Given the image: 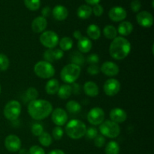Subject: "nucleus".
<instances>
[{
  "instance_id": "obj_8",
  "label": "nucleus",
  "mask_w": 154,
  "mask_h": 154,
  "mask_svg": "<svg viewBox=\"0 0 154 154\" xmlns=\"http://www.w3.org/2000/svg\"><path fill=\"white\" fill-rule=\"evenodd\" d=\"M39 40L42 45L48 49L55 48L60 42L58 35L55 32L51 30L43 32L40 35Z\"/></svg>"
},
{
  "instance_id": "obj_34",
  "label": "nucleus",
  "mask_w": 154,
  "mask_h": 154,
  "mask_svg": "<svg viewBox=\"0 0 154 154\" xmlns=\"http://www.w3.org/2000/svg\"><path fill=\"white\" fill-rule=\"evenodd\" d=\"M26 96L31 101L35 100V99H37L38 96V92L35 87H29L26 91Z\"/></svg>"
},
{
  "instance_id": "obj_18",
  "label": "nucleus",
  "mask_w": 154,
  "mask_h": 154,
  "mask_svg": "<svg viewBox=\"0 0 154 154\" xmlns=\"http://www.w3.org/2000/svg\"><path fill=\"white\" fill-rule=\"evenodd\" d=\"M52 14L57 20L63 21L65 20L68 17L69 11H68V9L65 6L59 5H56L53 8Z\"/></svg>"
},
{
  "instance_id": "obj_37",
  "label": "nucleus",
  "mask_w": 154,
  "mask_h": 154,
  "mask_svg": "<svg viewBox=\"0 0 154 154\" xmlns=\"http://www.w3.org/2000/svg\"><path fill=\"white\" fill-rule=\"evenodd\" d=\"M98 135V130L94 127H90L87 129L86 133L84 136L87 137V138L90 140H93Z\"/></svg>"
},
{
  "instance_id": "obj_14",
  "label": "nucleus",
  "mask_w": 154,
  "mask_h": 154,
  "mask_svg": "<svg viewBox=\"0 0 154 154\" xmlns=\"http://www.w3.org/2000/svg\"><path fill=\"white\" fill-rule=\"evenodd\" d=\"M108 16H109L110 19L114 22H120L126 19L127 13L123 7L115 6L110 9Z\"/></svg>"
},
{
  "instance_id": "obj_3",
  "label": "nucleus",
  "mask_w": 154,
  "mask_h": 154,
  "mask_svg": "<svg viewBox=\"0 0 154 154\" xmlns=\"http://www.w3.org/2000/svg\"><path fill=\"white\" fill-rule=\"evenodd\" d=\"M87 126L84 122L79 120H70L66 126V132L69 138L72 139L78 140L85 135Z\"/></svg>"
},
{
  "instance_id": "obj_31",
  "label": "nucleus",
  "mask_w": 154,
  "mask_h": 154,
  "mask_svg": "<svg viewBox=\"0 0 154 154\" xmlns=\"http://www.w3.org/2000/svg\"><path fill=\"white\" fill-rule=\"evenodd\" d=\"M66 109L71 114H77L81 111V106L76 101L71 100L66 104Z\"/></svg>"
},
{
  "instance_id": "obj_17",
  "label": "nucleus",
  "mask_w": 154,
  "mask_h": 154,
  "mask_svg": "<svg viewBox=\"0 0 154 154\" xmlns=\"http://www.w3.org/2000/svg\"><path fill=\"white\" fill-rule=\"evenodd\" d=\"M48 26V21L46 18L42 16L37 17L32 22V29L34 32L40 33L45 32Z\"/></svg>"
},
{
  "instance_id": "obj_2",
  "label": "nucleus",
  "mask_w": 154,
  "mask_h": 154,
  "mask_svg": "<svg viewBox=\"0 0 154 154\" xmlns=\"http://www.w3.org/2000/svg\"><path fill=\"white\" fill-rule=\"evenodd\" d=\"M131 51V44L124 37L117 36L113 39L109 47L111 57L116 60H122L126 58Z\"/></svg>"
},
{
  "instance_id": "obj_15",
  "label": "nucleus",
  "mask_w": 154,
  "mask_h": 154,
  "mask_svg": "<svg viewBox=\"0 0 154 154\" xmlns=\"http://www.w3.org/2000/svg\"><path fill=\"white\" fill-rule=\"evenodd\" d=\"M101 72L108 77L116 76L120 72L119 66L116 63L111 61L105 62L101 66Z\"/></svg>"
},
{
  "instance_id": "obj_44",
  "label": "nucleus",
  "mask_w": 154,
  "mask_h": 154,
  "mask_svg": "<svg viewBox=\"0 0 154 154\" xmlns=\"http://www.w3.org/2000/svg\"><path fill=\"white\" fill-rule=\"evenodd\" d=\"M131 9L133 12H138L141 8V3L140 0H133L131 2Z\"/></svg>"
},
{
  "instance_id": "obj_51",
  "label": "nucleus",
  "mask_w": 154,
  "mask_h": 154,
  "mask_svg": "<svg viewBox=\"0 0 154 154\" xmlns=\"http://www.w3.org/2000/svg\"><path fill=\"white\" fill-rule=\"evenodd\" d=\"M1 90H2V87H1V85H0V94H1Z\"/></svg>"
},
{
  "instance_id": "obj_50",
  "label": "nucleus",
  "mask_w": 154,
  "mask_h": 154,
  "mask_svg": "<svg viewBox=\"0 0 154 154\" xmlns=\"http://www.w3.org/2000/svg\"><path fill=\"white\" fill-rule=\"evenodd\" d=\"M19 154H29V151L26 150V149H20L19 150Z\"/></svg>"
},
{
  "instance_id": "obj_6",
  "label": "nucleus",
  "mask_w": 154,
  "mask_h": 154,
  "mask_svg": "<svg viewBox=\"0 0 154 154\" xmlns=\"http://www.w3.org/2000/svg\"><path fill=\"white\" fill-rule=\"evenodd\" d=\"M99 130L103 136L108 138H116L120 133V128L117 123L108 120L100 124Z\"/></svg>"
},
{
  "instance_id": "obj_46",
  "label": "nucleus",
  "mask_w": 154,
  "mask_h": 154,
  "mask_svg": "<svg viewBox=\"0 0 154 154\" xmlns=\"http://www.w3.org/2000/svg\"><path fill=\"white\" fill-rule=\"evenodd\" d=\"M51 12V10L49 7H48V6H47V7H45L42 11V17H44L45 18L49 16Z\"/></svg>"
},
{
  "instance_id": "obj_28",
  "label": "nucleus",
  "mask_w": 154,
  "mask_h": 154,
  "mask_svg": "<svg viewBox=\"0 0 154 154\" xmlns=\"http://www.w3.org/2000/svg\"><path fill=\"white\" fill-rule=\"evenodd\" d=\"M103 34L108 39H114L117 37V30L114 26L108 25L104 28Z\"/></svg>"
},
{
  "instance_id": "obj_41",
  "label": "nucleus",
  "mask_w": 154,
  "mask_h": 154,
  "mask_svg": "<svg viewBox=\"0 0 154 154\" xmlns=\"http://www.w3.org/2000/svg\"><path fill=\"white\" fill-rule=\"evenodd\" d=\"M92 11H93V13L94 14L95 16L96 17H100L102 16V14L104 12V8L102 7V5H101L100 4H96L95 5L94 7L92 8Z\"/></svg>"
},
{
  "instance_id": "obj_11",
  "label": "nucleus",
  "mask_w": 154,
  "mask_h": 154,
  "mask_svg": "<svg viewBox=\"0 0 154 154\" xmlns=\"http://www.w3.org/2000/svg\"><path fill=\"white\" fill-rule=\"evenodd\" d=\"M5 146L9 152L15 153L21 149V141L15 135H9L5 139Z\"/></svg>"
},
{
  "instance_id": "obj_22",
  "label": "nucleus",
  "mask_w": 154,
  "mask_h": 154,
  "mask_svg": "<svg viewBox=\"0 0 154 154\" xmlns=\"http://www.w3.org/2000/svg\"><path fill=\"white\" fill-rule=\"evenodd\" d=\"M60 88V83L55 78H52L48 81L45 86V91L49 95H55Z\"/></svg>"
},
{
  "instance_id": "obj_9",
  "label": "nucleus",
  "mask_w": 154,
  "mask_h": 154,
  "mask_svg": "<svg viewBox=\"0 0 154 154\" xmlns=\"http://www.w3.org/2000/svg\"><path fill=\"white\" fill-rule=\"evenodd\" d=\"M105 114L103 110L99 107L93 108L89 111L87 114V120L90 124L93 126H99L105 121Z\"/></svg>"
},
{
  "instance_id": "obj_42",
  "label": "nucleus",
  "mask_w": 154,
  "mask_h": 154,
  "mask_svg": "<svg viewBox=\"0 0 154 154\" xmlns=\"http://www.w3.org/2000/svg\"><path fill=\"white\" fill-rule=\"evenodd\" d=\"M87 63H90V65H97V63L99 62V57L97 54H92L87 57Z\"/></svg>"
},
{
  "instance_id": "obj_35",
  "label": "nucleus",
  "mask_w": 154,
  "mask_h": 154,
  "mask_svg": "<svg viewBox=\"0 0 154 154\" xmlns=\"http://www.w3.org/2000/svg\"><path fill=\"white\" fill-rule=\"evenodd\" d=\"M44 59L45 61L48 62V63H52L55 61V54H54V50L48 49L44 53Z\"/></svg>"
},
{
  "instance_id": "obj_4",
  "label": "nucleus",
  "mask_w": 154,
  "mask_h": 154,
  "mask_svg": "<svg viewBox=\"0 0 154 154\" xmlns=\"http://www.w3.org/2000/svg\"><path fill=\"white\" fill-rule=\"evenodd\" d=\"M81 72L80 66L70 63L63 68L60 72V78L66 84H74L79 78Z\"/></svg>"
},
{
  "instance_id": "obj_27",
  "label": "nucleus",
  "mask_w": 154,
  "mask_h": 154,
  "mask_svg": "<svg viewBox=\"0 0 154 154\" xmlns=\"http://www.w3.org/2000/svg\"><path fill=\"white\" fill-rule=\"evenodd\" d=\"M105 154H119L120 153V145L116 141H110L107 144L105 150Z\"/></svg>"
},
{
  "instance_id": "obj_25",
  "label": "nucleus",
  "mask_w": 154,
  "mask_h": 154,
  "mask_svg": "<svg viewBox=\"0 0 154 154\" xmlns=\"http://www.w3.org/2000/svg\"><path fill=\"white\" fill-rule=\"evenodd\" d=\"M57 93H58V96L60 98V99H69L72 93V86L69 85V84H63V85L60 87Z\"/></svg>"
},
{
  "instance_id": "obj_36",
  "label": "nucleus",
  "mask_w": 154,
  "mask_h": 154,
  "mask_svg": "<svg viewBox=\"0 0 154 154\" xmlns=\"http://www.w3.org/2000/svg\"><path fill=\"white\" fill-rule=\"evenodd\" d=\"M63 129H62L61 126H56L54 127V129H53L52 132V135L53 137L55 140H60L63 136Z\"/></svg>"
},
{
  "instance_id": "obj_32",
  "label": "nucleus",
  "mask_w": 154,
  "mask_h": 154,
  "mask_svg": "<svg viewBox=\"0 0 154 154\" xmlns=\"http://www.w3.org/2000/svg\"><path fill=\"white\" fill-rule=\"evenodd\" d=\"M26 7L30 11H37L40 8L41 0H23Z\"/></svg>"
},
{
  "instance_id": "obj_21",
  "label": "nucleus",
  "mask_w": 154,
  "mask_h": 154,
  "mask_svg": "<svg viewBox=\"0 0 154 154\" xmlns=\"http://www.w3.org/2000/svg\"><path fill=\"white\" fill-rule=\"evenodd\" d=\"M117 33L123 36H128L133 31V25L129 21H122L117 28Z\"/></svg>"
},
{
  "instance_id": "obj_1",
  "label": "nucleus",
  "mask_w": 154,
  "mask_h": 154,
  "mask_svg": "<svg viewBox=\"0 0 154 154\" xmlns=\"http://www.w3.org/2000/svg\"><path fill=\"white\" fill-rule=\"evenodd\" d=\"M27 110L32 118L41 120L48 117L52 113L53 105L45 99H35L29 103Z\"/></svg>"
},
{
  "instance_id": "obj_7",
  "label": "nucleus",
  "mask_w": 154,
  "mask_h": 154,
  "mask_svg": "<svg viewBox=\"0 0 154 154\" xmlns=\"http://www.w3.org/2000/svg\"><path fill=\"white\" fill-rule=\"evenodd\" d=\"M4 116L10 121L17 120L21 113V105L18 101L11 100L8 102L4 108Z\"/></svg>"
},
{
  "instance_id": "obj_10",
  "label": "nucleus",
  "mask_w": 154,
  "mask_h": 154,
  "mask_svg": "<svg viewBox=\"0 0 154 154\" xmlns=\"http://www.w3.org/2000/svg\"><path fill=\"white\" fill-rule=\"evenodd\" d=\"M104 92L108 96H114L120 92V83L115 78H110L105 82L103 87Z\"/></svg>"
},
{
  "instance_id": "obj_20",
  "label": "nucleus",
  "mask_w": 154,
  "mask_h": 154,
  "mask_svg": "<svg viewBox=\"0 0 154 154\" xmlns=\"http://www.w3.org/2000/svg\"><path fill=\"white\" fill-rule=\"evenodd\" d=\"M93 47V43L91 40L87 37L82 36L81 38H80L78 42V48L81 54H87L90 52V50Z\"/></svg>"
},
{
  "instance_id": "obj_49",
  "label": "nucleus",
  "mask_w": 154,
  "mask_h": 154,
  "mask_svg": "<svg viewBox=\"0 0 154 154\" xmlns=\"http://www.w3.org/2000/svg\"><path fill=\"white\" fill-rule=\"evenodd\" d=\"M86 2L88 3L89 5H95L96 4H99V2L101 0H85Z\"/></svg>"
},
{
  "instance_id": "obj_43",
  "label": "nucleus",
  "mask_w": 154,
  "mask_h": 154,
  "mask_svg": "<svg viewBox=\"0 0 154 154\" xmlns=\"http://www.w3.org/2000/svg\"><path fill=\"white\" fill-rule=\"evenodd\" d=\"M100 72V69L97 65H90L87 68V72L91 75H96Z\"/></svg>"
},
{
  "instance_id": "obj_48",
  "label": "nucleus",
  "mask_w": 154,
  "mask_h": 154,
  "mask_svg": "<svg viewBox=\"0 0 154 154\" xmlns=\"http://www.w3.org/2000/svg\"><path fill=\"white\" fill-rule=\"evenodd\" d=\"M48 154H66V153L64 151H63L62 150L55 149V150H53L51 151H50Z\"/></svg>"
},
{
  "instance_id": "obj_16",
  "label": "nucleus",
  "mask_w": 154,
  "mask_h": 154,
  "mask_svg": "<svg viewBox=\"0 0 154 154\" xmlns=\"http://www.w3.org/2000/svg\"><path fill=\"white\" fill-rule=\"evenodd\" d=\"M110 118L111 121L116 123H123L127 119V114L123 109L120 108H113L110 111Z\"/></svg>"
},
{
  "instance_id": "obj_23",
  "label": "nucleus",
  "mask_w": 154,
  "mask_h": 154,
  "mask_svg": "<svg viewBox=\"0 0 154 154\" xmlns=\"http://www.w3.org/2000/svg\"><path fill=\"white\" fill-rule=\"evenodd\" d=\"M92 13H93L92 8L90 5H82L78 8V11H77L78 17L83 20L90 18V16L92 15Z\"/></svg>"
},
{
  "instance_id": "obj_47",
  "label": "nucleus",
  "mask_w": 154,
  "mask_h": 154,
  "mask_svg": "<svg viewBox=\"0 0 154 154\" xmlns=\"http://www.w3.org/2000/svg\"><path fill=\"white\" fill-rule=\"evenodd\" d=\"M73 36H74V38H75L78 39V40H79L80 38H82V35H81V32L80 31H78V30H76V31L74 32Z\"/></svg>"
},
{
  "instance_id": "obj_33",
  "label": "nucleus",
  "mask_w": 154,
  "mask_h": 154,
  "mask_svg": "<svg viewBox=\"0 0 154 154\" xmlns=\"http://www.w3.org/2000/svg\"><path fill=\"white\" fill-rule=\"evenodd\" d=\"M10 65L9 59L5 54L0 53V72H5L7 70Z\"/></svg>"
},
{
  "instance_id": "obj_45",
  "label": "nucleus",
  "mask_w": 154,
  "mask_h": 154,
  "mask_svg": "<svg viewBox=\"0 0 154 154\" xmlns=\"http://www.w3.org/2000/svg\"><path fill=\"white\" fill-rule=\"evenodd\" d=\"M54 54H55V60H60L63 57V51L60 49L54 50Z\"/></svg>"
},
{
  "instance_id": "obj_19",
  "label": "nucleus",
  "mask_w": 154,
  "mask_h": 154,
  "mask_svg": "<svg viewBox=\"0 0 154 154\" xmlns=\"http://www.w3.org/2000/svg\"><path fill=\"white\" fill-rule=\"evenodd\" d=\"M84 91L90 97H96L99 95V89L97 84L93 81H87L84 85Z\"/></svg>"
},
{
  "instance_id": "obj_26",
  "label": "nucleus",
  "mask_w": 154,
  "mask_h": 154,
  "mask_svg": "<svg viewBox=\"0 0 154 154\" xmlns=\"http://www.w3.org/2000/svg\"><path fill=\"white\" fill-rule=\"evenodd\" d=\"M71 61L73 64L77 65V66H82L84 64V62H85V58L83 56V54L81 52H78V51H75L73 52L70 56Z\"/></svg>"
},
{
  "instance_id": "obj_40",
  "label": "nucleus",
  "mask_w": 154,
  "mask_h": 154,
  "mask_svg": "<svg viewBox=\"0 0 154 154\" xmlns=\"http://www.w3.org/2000/svg\"><path fill=\"white\" fill-rule=\"evenodd\" d=\"M29 154H45V151L40 146L34 145L30 147Z\"/></svg>"
},
{
  "instance_id": "obj_13",
  "label": "nucleus",
  "mask_w": 154,
  "mask_h": 154,
  "mask_svg": "<svg viewBox=\"0 0 154 154\" xmlns=\"http://www.w3.org/2000/svg\"><path fill=\"white\" fill-rule=\"evenodd\" d=\"M138 23L144 28H150L153 24V17L150 12L143 11L139 12L136 16Z\"/></svg>"
},
{
  "instance_id": "obj_38",
  "label": "nucleus",
  "mask_w": 154,
  "mask_h": 154,
  "mask_svg": "<svg viewBox=\"0 0 154 154\" xmlns=\"http://www.w3.org/2000/svg\"><path fill=\"white\" fill-rule=\"evenodd\" d=\"M31 131L33 135H35V136H39L44 132V128L39 123H35L32 126Z\"/></svg>"
},
{
  "instance_id": "obj_24",
  "label": "nucleus",
  "mask_w": 154,
  "mask_h": 154,
  "mask_svg": "<svg viewBox=\"0 0 154 154\" xmlns=\"http://www.w3.org/2000/svg\"><path fill=\"white\" fill-rule=\"evenodd\" d=\"M87 34L90 38L98 40L101 36L100 28L96 24H90L87 29Z\"/></svg>"
},
{
  "instance_id": "obj_5",
  "label": "nucleus",
  "mask_w": 154,
  "mask_h": 154,
  "mask_svg": "<svg viewBox=\"0 0 154 154\" xmlns=\"http://www.w3.org/2000/svg\"><path fill=\"white\" fill-rule=\"evenodd\" d=\"M35 75L42 79H50L55 75V69L52 64L47 61H39L35 65Z\"/></svg>"
},
{
  "instance_id": "obj_12",
  "label": "nucleus",
  "mask_w": 154,
  "mask_h": 154,
  "mask_svg": "<svg viewBox=\"0 0 154 154\" xmlns=\"http://www.w3.org/2000/svg\"><path fill=\"white\" fill-rule=\"evenodd\" d=\"M68 114L66 111L63 108H56L55 110L52 111V115H51V120L54 122L55 125L57 126H64L68 121Z\"/></svg>"
},
{
  "instance_id": "obj_29",
  "label": "nucleus",
  "mask_w": 154,
  "mask_h": 154,
  "mask_svg": "<svg viewBox=\"0 0 154 154\" xmlns=\"http://www.w3.org/2000/svg\"><path fill=\"white\" fill-rule=\"evenodd\" d=\"M60 50L63 51H69L73 47V41L70 37H63L61 40L59 42Z\"/></svg>"
},
{
  "instance_id": "obj_39",
  "label": "nucleus",
  "mask_w": 154,
  "mask_h": 154,
  "mask_svg": "<svg viewBox=\"0 0 154 154\" xmlns=\"http://www.w3.org/2000/svg\"><path fill=\"white\" fill-rule=\"evenodd\" d=\"M105 136L103 135H98L96 138H94V143H95V145L97 147H102L105 144Z\"/></svg>"
},
{
  "instance_id": "obj_30",
  "label": "nucleus",
  "mask_w": 154,
  "mask_h": 154,
  "mask_svg": "<svg viewBox=\"0 0 154 154\" xmlns=\"http://www.w3.org/2000/svg\"><path fill=\"white\" fill-rule=\"evenodd\" d=\"M38 141L44 147H49L52 144V136L48 132H43L38 136Z\"/></svg>"
}]
</instances>
